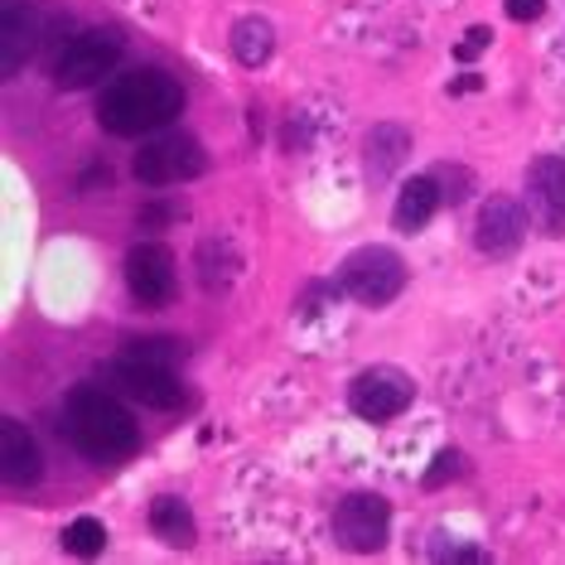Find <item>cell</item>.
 <instances>
[{
  "mask_svg": "<svg viewBox=\"0 0 565 565\" xmlns=\"http://www.w3.org/2000/svg\"><path fill=\"white\" fill-rule=\"evenodd\" d=\"M179 111H184V87L160 68L121 73V78H111L97 97V121H102V131H111V136L160 131Z\"/></svg>",
  "mask_w": 565,
  "mask_h": 565,
  "instance_id": "6da1fadb",
  "label": "cell"
},
{
  "mask_svg": "<svg viewBox=\"0 0 565 565\" xmlns=\"http://www.w3.org/2000/svg\"><path fill=\"white\" fill-rule=\"evenodd\" d=\"M63 435L73 449H83L97 465H121L140 449V426L111 392L78 387L63 402Z\"/></svg>",
  "mask_w": 565,
  "mask_h": 565,
  "instance_id": "7a4b0ae2",
  "label": "cell"
},
{
  "mask_svg": "<svg viewBox=\"0 0 565 565\" xmlns=\"http://www.w3.org/2000/svg\"><path fill=\"white\" fill-rule=\"evenodd\" d=\"M333 286L349 300L367 305V310H382V305H392L406 290V262L392 247H358L339 262Z\"/></svg>",
  "mask_w": 565,
  "mask_h": 565,
  "instance_id": "3957f363",
  "label": "cell"
},
{
  "mask_svg": "<svg viewBox=\"0 0 565 565\" xmlns=\"http://www.w3.org/2000/svg\"><path fill=\"white\" fill-rule=\"evenodd\" d=\"M121 34L117 30H83L73 34L68 44H63V54L49 63L54 68V83L63 87V93H83V87L102 83L111 68L121 63Z\"/></svg>",
  "mask_w": 565,
  "mask_h": 565,
  "instance_id": "277c9868",
  "label": "cell"
},
{
  "mask_svg": "<svg viewBox=\"0 0 565 565\" xmlns=\"http://www.w3.org/2000/svg\"><path fill=\"white\" fill-rule=\"evenodd\" d=\"M136 179L146 189H164V184H184V179H199L203 170H209V156H203V146L194 136H156L150 146L136 150Z\"/></svg>",
  "mask_w": 565,
  "mask_h": 565,
  "instance_id": "5b68a950",
  "label": "cell"
},
{
  "mask_svg": "<svg viewBox=\"0 0 565 565\" xmlns=\"http://www.w3.org/2000/svg\"><path fill=\"white\" fill-rule=\"evenodd\" d=\"M392 532V503L377 493H349L333 508V542L353 556H377Z\"/></svg>",
  "mask_w": 565,
  "mask_h": 565,
  "instance_id": "8992f818",
  "label": "cell"
},
{
  "mask_svg": "<svg viewBox=\"0 0 565 565\" xmlns=\"http://www.w3.org/2000/svg\"><path fill=\"white\" fill-rule=\"evenodd\" d=\"M411 402H416V382H411L402 367H392V363L363 367L353 377V387H349L353 416L372 420V426H387V420H396Z\"/></svg>",
  "mask_w": 565,
  "mask_h": 565,
  "instance_id": "52a82bcc",
  "label": "cell"
},
{
  "mask_svg": "<svg viewBox=\"0 0 565 565\" xmlns=\"http://www.w3.org/2000/svg\"><path fill=\"white\" fill-rule=\"evenodd\" d=\"M102 377L111 382L121 396L150 406V411H179L189 402V387L174 377V367H156V363H140V358H117V363L102 367Z\"/></svg>",
  "mask_w": 565,
  "mask_h": 565,
  "instance_id": "ba28073f",
  "label": "cell"
},
{
  "mask_svg": "<svg viewBox=\"0 0 565 565\" xmlns=\"http://www.w3.org/2000/svg\"><path fill=\"white\" fill-rule=\"evenodd\" d=\"M126 290L140 310H164L179 295V271H174V252L160 242H136L126 252Z\"/></svg>",
  "mask_w": 565,
  "mask_h": 565,
  "instance_id": "9c48e42d",
  "label": "cell"
},
{
  "mask_svg": "<svg viewBox=\"0 0 565 565\" xmlns=\"http://www.w3.org/2000/svg\"><path fill=\"white\" fill-rule=\"evenodd\" d=\"M473 242H479V252L493 256V262H508V256H518L522 242H526V213H522V203L508 199V194H493L479 209Z\"/></svg>",
  "mask_w": 565,
  "mask_h": 565,
  "instance_id": "30bf717a",
  "label": "cell"
},
{
  "mask_svg": "<svg viewBox=\"0 0 565 565\" xmlns=\"http://www.w3.org/2000/svg\"><path fill=\"white\" fill-rule=\"evenodd\" d=\"M526 199L546 237H565V156H536L526 164Z\"/></svg>",
  "mask_w": 565,
  "mask_h": 565,
  "instance_id": "8fae6325",
  "label": "cell"
},
{
  "mask_svg": "<svg viewBox=\"0 0 565 565\" xmlns=\"http://www.w3.org/2000/svg\"><path fill=\"white\" fill-rule=\"evenodd\" d=\"M40 40H44L40 10L30 0H6L0 6V78H15L24 63L34 58Z\"/></svg>",
  "mask_w": 565,
  "mask_h": 565,
  "instance_id": "7c38bea8",
  "label": "cell"
},
{
  "mask_svg": "<svg viewBox=\"0 0 565 565\" xmlns=\"http://www.w3.org/2000/svg\"><path fill=\"white\" fill-rule=\"evenodd\" d=\"M411 156V131L406 126H396V121H377L372 131L363 136V174H367V184L372 189H382L387 179L402 170Z\"/></svg>",
  "mask_w": 565,
  "mask_h": 565,
  "instance_id": "4fadbf2b",
  "label": "cell"
},
{
  "mask_svg": "<svg viewBox=\"0 0 565 565\" xmlns=\"http://www.w3.org/2000/svg\"><path fill=\"white\" fill-rule=\"evenodd\" d=\"M0 473H6L10 488H34L44 479V455L20 420H6V426H0Z\"/></svg>",
  "mask_w": 565,
  "mask_h": 565,
  "instance_id": "5bb4252c",
  "label": "cell"
},
{
  "mask_svg": "<svg viewBox=\"0 0 565 565\" xmlns=\"http://www.w3.org/2000/svg\"><path fill=\"white\" fill-rule=\"evenodd\" d=\"M440 184H435V174H416L402 184V194H396V209H392V227L396 233H420V227L430 223L435 213H440Z\"/></svg>",
  "mask_w": 565,
  "mask_h": 565,
  "instance_id": "9a60e30c",
  "label": "cell"
},
{
  "mask_svg": "<svg viewBox=\"0 0 565 565\" xmlns=\"http://www.w3.org/2000/svg\"><path fill=\"white\" fill-rule=\"evenodd\" d=\"M146 522H150V532H156L170 551H189V546L199 542L194 512H189V503H184V498H174V493L156 498V503H150V512H146Z\"/></svg>",
  "mask_w": 565,
  "mask_h": 565,
  "instance_id": "2e32d148",
  "label": "cell"
},
{
  "mask_svg": "<svg viewBox=\"0 0 565 565\" xmlns=\"http://www.w3.org/2000/svg\"><path fill=\"white\" fill-rule=\"evenodd\" d=\"M194 266H199V286L209 295H223L237 280L242 256H237V247L227 237H203L199 252H194Z\"/></svg>",
  "mask_w": 565,
  "mask_h": 565,
  "instance_id": "e0dca14e",
  "label": "cell"
},
{
  "mask_svg": "<svg viewBox=\"0 0 565 565\" xmlns=\"http://www.w3.org/2000/svg\"><path fill=\"white\" fill-rule=\"evenodd\" d=\"M233 58L237 63H247V68H262L266 58L276 54V30H271V20H262V15H242L233 24Z\"/></svg>",
  "mask_w": 565,
  "mask_h": 565,
  "instance_id": "ac0fdd59",
  "label": "cell"
},
{
  "mask_svg": "<svg viewBox=\"0 0 565 565\" xmlns=\"http://www.w3.org/2000/svg\"><path fill=\"white\" fill-rule=\"evenodd\" d=\"M102 546H107V526L97 518H78L63 526V551H68V556L93 561V556H102Z\"/></svg>",
  "mask_w": 565,
  "mask_h": 565,
  "instance_id": "d6986e66",
  "label": "cell"
},
{
  "mask_svg": "<svg viewBox=\"0 0 565 565\" xmlns=\"http://www.w3.org/2000/svg\"><path fill=\"white\" fill-rule=\"evenodd\" d=\"M469 473V459H465V449H440L435 455V465L420 473V488L426 493H435V488H445V483H455V479H465Z\"/></svg>",
  "mask_w": 565,
  "mask_h": 565,
  "instance_id": "ffe728a7",
  "label": "cell"
},
{
  "mask_svg": "<svg viewBox=\"0 0 565 565\" xmlns=\"http://www.w3.org/2000/svg\"><path fill=\"white\" fill-rule=\"evenodd\" d=\"M184 353L189 349L179 339H136V343H126V358H140V363H156V367H174Z\"/></svg>",
  "mask_w": 565,
  "mask_h": 565,
  "instance_id": "44dd1931",
  "label": "cell"
},
{
  "mask_svg": "<svg viewBox=\"0 0 565 565\" xmlns=\"http://www.w3.org/2000/svg\"><path fill=\"white\" fill-rule=\"evenodd\" d=\"M435 184H440V199L445 203H465L469 194H473V170H465V164H435Z\"/></svg>",
  "mask_w": 565,
  "mask_h": 565,
  "instance_id": "7402d4cb",
  "label": "cell"
},
{
  "mask_svg": "<svg viewBox=\"0 0 565 565\" xmlns=\"http://www.w3.org/2000/svg\"><path fill=\"white\" fill-rule=\"evenodd\" d=\"M430 556L435 561H469V565H479V561H488L483 556V551L479 546H465V542H449V536H435V542H430Z\"/></svg>",
  "mask_w": 565,
  "mask_h": 565,
  "instance_id": "603a6c76",
  "label": "cell"
},
{
  "mask_svg": "<svg viewBox=\"0 0 565 565\" xmlns=\"http://www.w3.org/2000/svg\"><path fill=\"white\" fill-rule=\"evenodd\" d=\"M488 44H493V30H488V24H473V30L465 34V44H455V58H459V63H473Z\"/></svg>",
  "mask_w": 565,
  "mask_h": 565,
  "instance_id": "cb8c5ba5",
  "label": "cell"
},
{
  "mask_svg": "<svg viewBox=\"0 0 565 565\" xmlns=\"http://www.w3.org/2000/svg\"><path fill=\"white\" fill-rule=\"evenodd\" d=\"M542 15H546V0H508V20L532 24V20H542Z\"/></svg>",
  "mask_w": 565,
  "mask_h": 565,
  "instance_id": "d4e9b609",
  "label": "cell"
},
{
  "mask_svg": "<svg viewBox=\"0 0 565 565\" xmlns=\"http://www.w3.org/2000/svg\"><path fill=\"white\" fill-rule=\"evenodd\" d=\"M170 217H174V213H170V209H160V203H156V209H140L136 223H140V227H164Z\"/></svg>",
  "mask_w": 565,
  "mask_h": 565,
  "instance_id": "484cf974",
  "label": "cell"
}]
</instances>
